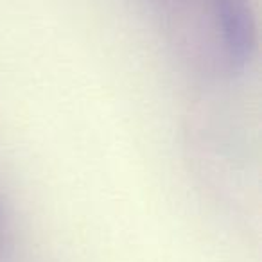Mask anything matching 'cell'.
Returning <instances> with one entry per match:
<instances>
[{
  "mask_svg": "<svg viewBox=\"0 0 262 262\" xmlns=\"http://www.w3.org/2000/svg\"><path fill=\"white\" fill-rule=\"evenodd\" d=\"M212 9L228 59L244 69L257 49V24L250 0H212Z\"/></svg>",
  "mask_w": 262,
  "mask_h": 262,
  "instance_id": "cell-1",
  "label": "cell"
},
{
  "mask_svg": "<svg viewBox=\"0 0 262 262\" xmlns=\"http://www.w3.org/2000/svg\"><path fill=\"white\" fill-rule=\"evenodd\" d=\"M2 217H4V215H2V207H0V226H2Z\"/></svg>",
  "mask_w": 262,
  "mask_h": 262,
  "instance_id": "cell-2",
  "label": "cell"
}]
</instances>
